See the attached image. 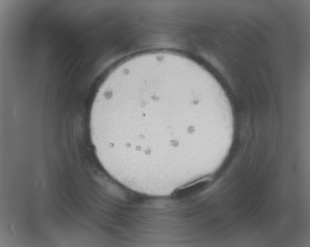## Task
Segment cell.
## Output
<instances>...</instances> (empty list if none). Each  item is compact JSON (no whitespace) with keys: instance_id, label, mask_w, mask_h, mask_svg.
<instances>
[{"instance_id":"1","label":"cell","mask_w":310,"mask_h":247,"mask_svg":"<svg viewBox=\"0 0 310 247\" xmlns=\"http://www.w3.org/2000/svg\"><path fill=\"white\" fill-rule=\"evenodd\" d=\"M211 181V179L205 178L194 182L181 186L176 191V195L178 197H183L190 195L206 187Z\"/></svg>"}]
</instances>
